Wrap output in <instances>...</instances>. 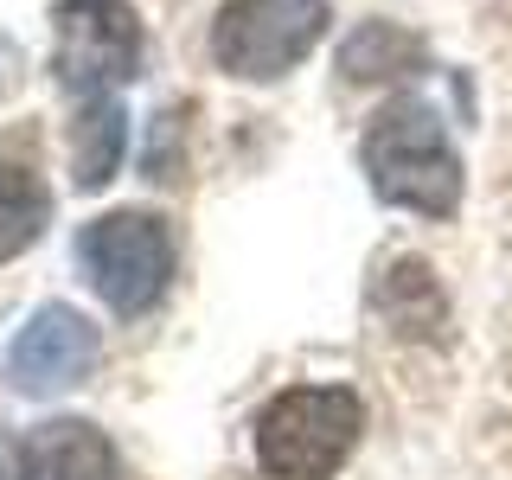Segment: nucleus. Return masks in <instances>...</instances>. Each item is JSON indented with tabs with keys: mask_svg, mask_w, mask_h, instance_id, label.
Here are the masks:
<instances>
[{
	"mask_svg": "<svg viewBox=\"0 0 512 480\" xmlns=\"http://www.w3.org/2000/svg\"><path fill=\"white\" fill-rule=\"evenodd\" d=\"M365 180L384 205H404V212H423V218H448L461 205V154L423 96H397L372 116V128H365Z\"/></svg>",
	"mask_w": 512,
	"mask_h": 480,
	"instance_id": "obj_1",
	"label": "nucleus"
},
{
	"mask_svg": "<svg viewBox=\"0 0 512 480\" xmlns=\"http://www.w3.org/2000/svg\"><path fill=\"white\" fill-rule=\"evenodd\" d=\"M365 404L346 384H295L256 416V461L269 480H327L359 448Z\"/></svg>",
	"mask_w": 512,
	"mask_h": 480,
	"instance_id": "obj_2",
	"label": "nucleus"
},
{
	"mask_svg": "<svg viewBox=\"0 0 512 480\" xmlns=\"http://www.w3.org/2000/svg\"><path fill=\"white\" fill-rule=\"evenodd\" d=\"M77 263H84L90 288L109 301L122 320L148 314L160 295H167L173 276V237L167 218L154 212H103L77 231Z\"/></svg>",
	"mask_w": 512,
	"mask_h": 480,
	"instance_id": "obj_3",
	"label": "nucleus"
},
{
	"mask_svg": "<svg viewBox=\"0 0 512 480\" xmlns=\"http://www.w3.org/2000/svg\"><path fill=\"white\" fill-rule=\"evenodd\" d=\"M327 32V0H224L212 20V58L218 71L263 84L295 71Z\"/></svg>",
	"mask_w": 512,
	"mask_h": 480,
	"instance_id": "obj_4",
	"label": "nucleus"
},
{
	"mask_svg": "<svg viewBox=\"0 0 512 480\" xmlns=\"http://www.w3.org/2000/svg\"><path fill=\"white\" fill-rule=\"evenodd\" d=\"M58 26V84L71 96H116L141 71V20L128 0H64Z\"/></svg>",
	"mask_w": 512,
	"mask_h": 480,
	"instance_id": "obj_5",
	"label": "nucleus"
},
{
	"mask_svg": "<svg viewBox=\"0 0 512 480\" xmlns=\"http://www.w3.org/2000/svg\"><path fill=\"white\" fill-rule=\"evenodd\" d=\"M96 352H103V333L90 327V314L64 308V301H45L7 346V384L20 397L71 391V384H84L96 372Z\"/></svg>",
	"mask_w": 512,
	"mask_h": 480,
	"instance_id": "obj_6",
	"label": "nucleus"
},
{
	"mask_svg": "<svg viewBox=\"0 0 512 480\" xmlns=\"http://www.w3.org/2000/svg\"><path fill=\"white\" fill-rule=\"evenodd\" d=\"M372 308H378L384 327L404 333V340H423V333H429V340H442V327H448V301H442V288H436V269L416 263V256H397V263L378 276Z\"/></svg>",
	"mask_w": 512,
	"mask_h": 480,
	"instance_id": "obj_7",
	"label": "nucleus"
},
{
	"mask_svg": "<svg viewBox=\"0 0 512 480\" xmlns=\"http://www.w3.org/2000/svg\"><path fill=\"white\" fill-rule=\"evenodd\" d=\"M26 455H32V480H122L116 474V442L96 423H84V416L45 423L39 436L26 442Z\"/></svg>",
	"mask_w": 512,
	"mask_h": 480,
	"instance_id": "obj_8",
	"label": "nucleus"
},
{
	"mask_svg": "<svg viewBox=\"0 0 512 480\" xmlns=\"http://www.w3.org/2000/svg\"><path fill=\"white\" fill-rule=\"evenodd\" d=\"M128 148V116L116 96H77V122H71V173L84 192H103L122 167Z\"/></svg>",
	"mask_w": 512,
	"mask_h": 480,
	"instance_id": "obj_9",
	"label": "nucleus"
},
{
	"mask_svg": "<svg viewBox=\"0 0 512 480\" xmlns=\"http://www.w3.org/2000/svg\"><path fill=\"white\" fill-rule=\"evenodd\" d=\"M423 58H429V45L416 39L410 26H397V20H365V26L340 45V77H346V84H391V77L423 71Z\"/></svg>",
	"mask_w": 512,
	"mask_h": 480,
	"instance_id": "obj_10",
	"label": "nucleus"
},
{
	"mask_svg": "<svg viewBox=\"0 0 512 480\" xmlns=\"http://www.w3.org/2000/svg\"><path fill=\"white\" fill-rule=\"evenodd\" d=\"M52 224V192L32 167H0V263H13L20 250L39 244V231Z\"/></svg>",
	"mask_w": 512,
	"mask_h": 480,
	"instance_id": "obj_11",
	"label": "nucleus"
},
{
	"mask_svg": "<svg viewBox=\"0 0 512 480\" xmlns=\"http://www.w3.org/2000/svg\"><path fill=\"white\" fill-rule=\"evenodd\" d=\"M0 480H32V455H26V442H20V436H7V429H0Z\"/></svg>",
	"mask_w": 512,
	"mask_h": 480,
	"instance_id": "obj_12",
	"label": "nucleus"
},
{
	"mask_svg": "<svg viewBox=\"0 0 512 480\" xmlns=\"http://www.w3.org/2000/svg\"><path fill=\"white\" fill-rule=\"evenodd\" d=\"M13 77H20V52H13V45H7V39H0V90H7V84H13Z\"/></svg>",
	"mask_w": 512,
	"mask_h": 480,
	"instance_id": "obj_13",
	"label": "nucleus"
}]
</instances>
